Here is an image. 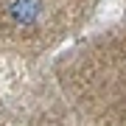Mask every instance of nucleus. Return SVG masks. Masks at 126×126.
I'll return each instance as SVG.
<instances>
[{
	"label": "nucleus",
	"mask_w": 126,
	"mask_h": 126,
	"mask_svg": "<svg viewBox=\"0 0 126 126\" xmlns=\"http://www.w3.org/2000/svg\"><path fill=\"white\" fill-rule=\"evenodd\" d=\"M42 11V3L39 0H14L11 3V17L17 20L20 25H31Z\"/></svg>",
	"instance_id": "nucleus-1"
}]
</instances>
